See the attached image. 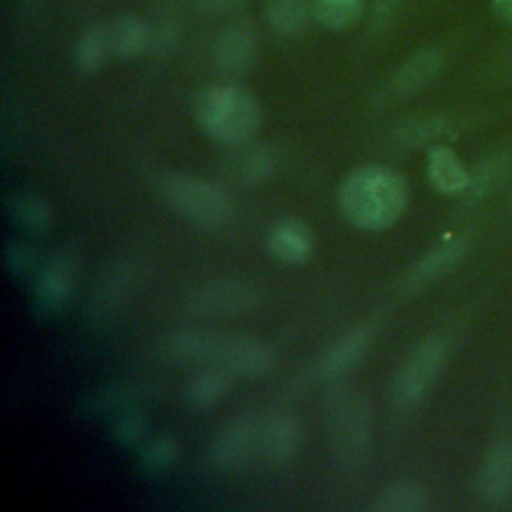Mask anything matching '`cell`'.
I'll return each mask as SVG.
<instances>
[{"mask_svg": "<svg viewBox=\"0 0 512 512\" xmlns=\"http://www.w3.org/2000/svg\"><path fill=\"white\" fill-rule=\"evenodd\" d=\"M408 186L404 176L382 164L352 170L338 188V206L344 218L362 230H384L404 212Z\"/></svg>", "mask_w": 512, "mask_h": 512, "instance_id": "1", "label": "cell"}, {"mask_svg": "<svg viewBox=\"0 0 512 512\" xmlns=\"http://www.w3.org/2000/svg\"><path fill=\"white\" fill-rule=\"evenodd\" d=\"M194 116L210 138L228 146L250 142L262 124L258 100L236 82L204 88L196 98Z\"/></svg>", "mask_w": 512, "mask_h": 512, "instance_id": "2", "label": "cell"}, {"mask_svg": "<svg viewBox=\"0 0 512 512\" xmlns=\"http://www.w3.org/2000/svg\"><path fill=\"white\" fill-rule=\"evenodd\" d=\"M324 424L334 464L344 470L358 468L372 442V408L368 400L350 388L328 392Z\"/></svg>", "mask_w": 512, "mask_h": 512, "instance_id": "3", "label": "cell"}, {"mask_svg": "<svg viewBox=\"0 0 512 512\" xmlns=\"http://www.w3.org/2000/svg\"><path fill=\"white\" fill-rule=\"evenodd\" d=\"M450 352L446 334L422 338L402 360L392 380V396L398 406H416L434 386Z\"/></svg>", "mask_w": 512, "mask_h": 512, "instance_id": "4", "label": "cell"}, {"mask_svg": "<svg viewBox=\"0 0 512 512\" xmlns=\"http://www.w3.org/2000/svg\"><path fill=\"white\" fill-rule=\"evenodd\" d=\"M162 196L188 220L200 226H220L230 216L228 196L210 180L192 174H170L162 180Z\"/></svg>", "mask_w": 512, "mask_h": 512, "instance_id": "5", "label": "cell"}, {"mask_svg": "<svg viewBox=\"0 0 512 512\" xmlns=\"http://www.w3.org/2000/svg\"><path fill=\"white\" fill-rule=\"evenodd\" d=\"M258 302L254 286L238 278H220L200 286L188 298V310L198 318H234L250 312Z\"/></svg>", "mask_w": 512, "mask_h": 512, "instance_id": "6", "label": "cell"}, {"mask_svg": "<svg viewBox=\"0 0 512 512\" xmlns=\"http://www.w3.org/2000/svg\"><path fill=\"white\" fill-rule=\"evenodd\" d=\"M80 270V252L72 246L54 252L36 274L34 298L48 312L60 308L72 294Z\"/></svg>", "mask_w": 512, "mask_h": 512, "instance_id": "7", "label": "cell"}, {"mask_svg": "<svg viewBox=\"0 0 512 512\" xmlns=\"http://www.w3.org/2000/svg\"><path fill=\"white\" fill-rule=\"evenodd\" d=\"M262 424L254 418H238L224 426L210 444V462L220 470H238L260 452Z\"/></svg>", "mask_w": 512, "mask_h": 512, "instance_id": "8", "label": "cell"}, {"mask_svg": "<svg viewBox=\"0 0 512 512\" xmlns=\"http://www.w3.org/2000/svg\"><path fill=\"white\" fill-rule=\"evenodd\" d=\"M444 68V54L434 46H426L408 56L388 78L384 88L388 98L404 100L428 88Z\"/></svg>", "mask_w": 512, "mask_h": 512, "instance_id": "9", "label": "cell"}, {"mask_svg": "<svg viewBox=\"0 0 512 512\" xmlns=\"http://www.w3.org/2000/svg\"><path fill=\"white\" fill-rule=\"evenodd\" d=\"M216 366H222L236 376L258 378L274 368V350L252 336L222 334Z\"/></svg>", "mask_w": 512, "mask_h": 512, "instance_id": "10", "label": "cell"}, {"mask_svg": "<svg viewBox=\"0 0 512 512\" xmlns=\"http://www.w3.org/2000/svg\"><path fill=\"white\" fill-rule=\"evenodd\" d=\"M258 54V34L248 22H232L224 26L212 46L216 66L228 74L246 72Z\"/></svg>", "mask_w": 512, "mask_h": 512, "instance_id": "11", "label": "cell"}, {"mask_svg": "<svg viewBox=\"0 0 512 512\" xmlns=\"http://www.w3.org/2000/svg\"><path fill=\"white\" fill-rule=\"evenodd\" d=\"M478 494L488 506L512 500V442L498 440L490 446L478 472Z\"/></svg>", "mask_w": 512, "mask_h": 512, "instance_id": "12", "label": "cell"}, {"mask_svg": "<svg viewBox=\"0 0 512 512\" xmlns=\"http://www.w3.org/2000/svg\"><path fill=\"white\" fill-rule=\"evenodd\" d=\"M302 444V426L292 414H276L262 424L260 452L274 466L290 464Z\"/></svg>", "mask_w": 512, "mask_h": 512, "instance_id": "13", "label": "cell"}, {"mask_svg": "<svg viewBox=\"0 0 512 512\" xmlns=\"http://www.w3.org/2000/svg\"><path fill=\"white\" fill-rule=\"evenodd\" d=\"M468 238L466 236H452L442 244L434 246L404 278L406 290H418L440 276L448 274L456 264H460L468 252Z\"/></svg>", "mask_w": 512, "mask_h": 512, "instance_id": "14", "label": "cell"}, {"mask_svg": "<svg viewBox=\"0 0 512 512\" xmlns=\"http://www.w3.org/2000/svg\"><path fill=\"white\" fill-rule=\"evenodd\" d=\"M314 236L310 228L296 218L278 220L268 232V252L284 264H300L310 258Z\"/></svg>", "mask_w": 512, "mask_h": 512, "instance_id": "15", "label": "cell"}, {"mask_svg": "<svg viewBox=\"0 0 512 512\" xmlns=\"http://www.w3.org/2000/svg\"><path fill=\"white\" fill-rule=\"evenodd\" d=\"M222 334L206 330H180L170 336L168 354L186 366H216Z\"/></svg>", "mask_w": 512, "mask_h": 512, "instance_id": "16", "label": "cell"}, {"mask_svg": "<svg viewBox=\"0 0 512 512\" xmlns=\"http://www.w3.org/2000/svg\"><path fill=\"white\" fill-rule=\"evenodd\" d=\"M372 326L362 324L348 330L342 338H338L322 358V372L326 378H338L346 374L356 362L364 356L372 342Z\"/></svg>", "mask_w": 512, "mask_h": 512, "instance_id": "17", "label": "cell"}, {"mask_svg": "<svg viewBox=\"0 0 512 512\" xmlns=\"http://www.w3.org/2000/svg\"><path fill=\"white\" fill-rule=\"evenodd\" d=\"M230 174L234 180L244 184H254L266 180L276 168V154L272 148L258 142L236 144L228 160Z\"/></svg>", "mask_w": 512, "mask_h": 512, "instance_id": "18", "label": "cell"}, {"mask_svg": "<svg viewBox=\"0 0 512 512\" xmlns=\"http://www.w3.org/2000/svg\"><path fill=\"white\" fill-rule=\"evenodd\" d=\"M110 54L130 60L150 50V24L136 14H122L108 24Z\"/></svg>", "mask_w": 512, "mask_h": 512, "instance_id": "19", "label": "cell"}, {"mask_svg": "<svg viewBox=\"0 0 512 512\" xmlns=\"http://www.w3.org/2000/svg\"><path fill=\"white\" fill-rule=\"evenodd\" d=\"M426 172L430 184L442 194L466 192L470 184V172L450 146H434L428 152Z\"/></svg>", "mask_w": 512, "mask_h": 512, "instance_id": "20", "label": "cell"}, {"mask_svg": "<svg viewBox=\"0 0 512 512\" xmlns=\"http://www.w3.org/2000/svg\"><path fill=\"white\" fill-rule=\"evenodd\" d=\"M430 506L428 492L408 480H398L386 484L370 504L374 512H424Z\"/></svg>", "mask_w": 512, "mask_h": 512, "instance_id": "21", "label": "cell"}, {"mask_svg": "<svg viewBox=\"0 0 512 512\" xmlns=\"http://www.w3.org/2000/svg\"><path fill=\"white\" fill-rule=\"evenodd\" d=\"M268 26L282 36H298L314 18L310 0H264Z\"/></svg>", "mask_w": 512, "mask_h": 512, "instance_id": "22", "label": "cell"}, {"mask_svg": "<svg viewBox=\"0 0 512 512\" xmlns=\"http://www.w3.org/2000/svg\"><path fill=\"white\" fill-rule=\"evenodd\" d=\"M232 376L222 366L196 368L186 386V398L194 408H208L216 404L230 388Z\"/></svg>", "mask_w": 512, "mask_h": 512, "instance_id": "23", "label": "cell"}, {"mask_svg": "<svg viewBox=\"0 0 512 512\" xmlns=\"http://www.w3.org/2000/svg\"><path fill=\"white\" fill-rule=\"evenodd\" d=\"M512 164V152L510 150H498L486 156L476 170L470 174V184L466 188V200L468 202H480L486 196H490L506 178Z\"/></svg>", "mask_w": 512, "mask_h": 512, "instance_id": "24", "label": "cell"}, {"mask_svg": "<svg viewBox=\"0 0 512 512\" xmlns=\"http://www.w3.org/2000/svg\"><path fill=\"white\" fill-rule=\"evenodd\" d=\"M110 54V40H108V24H90L80 32L76 38L72 60L80 74L96 72L104 58Z\"/></svg>", "mask_w": 512, "mask_h": 512, "instance_id": "25", "label": "cell"}, {"mask_svg": "<svg viewBox=\"0 0 512 512\" xmlns=\"http://www.w3.org/2000/svg\"><path fill=\"white\" fill-rule=\"evenodd\" d=\"M314 20L328 30H346L360 20L368 0H310Z\"/></svg>", "mask_w": 512, "mask_h": 512, "instance_id": "26", "label": "cell"}, {"mask_svg": "<svg viewBox=\"0 0 512 512\" xmlns=\"http://www.w3.org/2000/svg\"><path fill=\"white\" fill-rule=\"evenodd\" d=\"M450 132V122L446 116H422L406 120L396 128V142L402 148H416L436 142Z\"/></svg>", "mask_w": 512, "mask_h": 512, "instance_id": "27", "label": "cell"}, {"mask_svg": "<svg viewBox=\"0 0 512 512\" xmlns=\"http://www.w3.org/2000/svg\"><path fill=\"white\" fill-rule=\"evenodd\" d=\"M10 212L12 218L34 232H44L48 228H52L54 224V212L50 208V204L34 194H20L14 196L12 204H10Z\"/></svg>", "mask_w": 512, "mask_h": 512, "instance_id": "28", "label": "cell"}, {"mask_svg": "<svg viewBox=\"0 0 512 512\" xmlns=\"http://www.w3.org/2000/svg\"><path fill=\"white\" fill-rule=\"evenodd\" d=\"M132 284V270L126 268H114L104 280L102 284L94 290V300H92V308L102 314L106 310H110L112 306H116L124 296H126V288H130Z\"/></svg>", "mask_w": 512, "mask_h": 512, "instance_id": "29", "label": "cell"}, {"mask_svg": "<svg viewBox=\"0 0 512 512\" xmlns=\"http://www.w3.org/2000/svg\"><path fill=\"white\" fill-rule=\"evenodd\" d=\"M176 456H178L176 438L170 434H160L144 444L140 462L148 472H162L174 464Z\"/></svg>", "mask_w": 512, "mask_h": 512, "instance_id": "30", "label": "cell"}, {"mask_svg": "<svg viewBox=\"0 0 512 512\" xmlns=\"http://www.w3.org/2000/svg\"><path fill=\"white\" fill-rule=\"evenodd\" d=\"M180 36H182L180 18L174 14L162 16L154 24H150V50L154 54H168L178 46Z\"/></svg>", "mask_w": 512, "mask_h": 512, "instance_id": "31", "label": "cell"}, {"mask_svg": "<svg viewBox=\"0 0 512 512\" xmlns=\"http://www.w3.org/2000/svg\"><path fill=\"white\" fill-rule=\"evenodd\" d=\"M144 432H146V418L138 410H132V408H126L116 418L114 428H112L114 438L124 446L140 442L144 438Z\"/></svg>", "mask_w": 512, "mask_h": 512, "instance_id": "32", "label": "cell"}, {"mask_svg": "<svg viewBox=\"0 0 512 512\" xmlns=\"http://www.w3.org/2000/svg\"><path fill=\"white\" fill-rule=\"evenodd\" d=\"M36 262H38V252L30 244L14 242L6 250V264L18 276H24V274L36 270Z\"/></svg>", "mask_w": 512, "mask_h": 512, "instance_id": "33", "label": "cell"}, {"mask_svg": "<svg viewBox=\"0 0 512 512\" xmlns=\"http://www.w3.org/2000/svg\"><path fill=\"white\" fill-rule=\"evenodd\" d=\"M400 6H402V0H372V6H370L372 22L378 28L388 26L396 18Z\"/></svg>", "mask_w": 512, "mask_h": 512, "instance_id": "34", "label": "cell"}, {"mask_svg": "<svg viewBox=\"0 0 512 512\" xmlns=\"http://www.w3.org/2000/svg\"><path fill=\"white\" fill-rule=\"evenodd\" d=\"M198 8H202L204 12H228V10H234L238 6H242L244 2L248 0H194Z\"/></svg>", "mask_w": 512, "mask_h": 512, "instance_id": "35", "label": "cell"}, {"mask_svg": "<svg viewBox=\"0 0 512 512\" xmlns=\"http://www.w3.org/2000/svg\"><path fill=\"white\" fill-rule=\"evenodd\" d=\"M494 18L506 26H512V0H488Z\"/></svg>", "mask_w": 512, "mask_h": 512, "instance_id": "36", "label": "cell"}, {"mask_svg": "<svg viewBox=\"0 0 512 512\" xmlns=\"http://www.w3.org/2000/svg\"><path fill=\"white\" fill-rule=\"evenodd\" d=\"M18 10L24 14V16H30V18H36L40 14H44L46 6L50 0H14Z\"/></svg>", "mask_w": 512, "mask_h": 512, "instance_id": "37", "label": "cell"}, {"mask_svg": "<svg viewBox=\"0 0 512 512\" xmlns=\"http://www.w3.org/2000/svg\"><path fill=\"white\" fill-rule=\"evenodd\" d=\"M506 60H508V66L512 68V44H510V50H508V56H506Z\"/></svg>", "mask_w": 512, "mask_h": 512, "instance_id": "38", "label": "cell"}, {"mask_svg": "<svg viewBox=\"0 0 512 512\" xmlns=\"http://www.w3.org/2000/svg\"><path fill=\"white\" fill-rule=\"evenodd\" d=\"M510 202H512V200H510Z\"/></svg>", "mask_w": 512, "mask_h": 512, "instance_id": "39", "label": "cell"}]
</instances>
